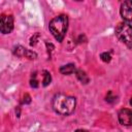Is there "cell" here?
Segmentation results:
<instances>
[{"instance_id":"1","label":"cell","mask_w":132,"mask_h":132,"mask_svg":"<svg viewBox=\"0 0 132 132\" xmlns=\"http://www.w3.org/2000/svg\"><path fill=\"white\" fill-rule=\"evenodd\" d=\"M52 106L57 113L61 116H69L75 110L76 100L74 97L69 95L57 94L53 98Z\"/></svg>"},{"instance_id":"2","label":"cell","mask_w":132,"mask_h":132,"mask_svg":"<svg viewBox=\"0 0 132 132\" xmlns=\"http://www.w3.org/2000/svg\"><path fill=\"white\" fill-rule=\"evenodd\" d=\"M48 29L55 39L62 42L64 39L67 29H68V16L66 14H60L51 20L48 24Z\"/></svg>"},{"instance_id":"3","label":"cell","mask_w":132,"mask_h":132,"mask_svg":"<svg viewBox=\"0 0 132 132\" xmlns=\"http://www.w3.org/2000/svg\"><path fill=\"white\" fill-rule=\"evenodd\" d=\"M114 32L120 41H122L128 48H132V26L129 23H119Z\"/></svg>"},{"instance_id":"4","label":"cell","mask_w":132,"mask_h":132,"mask_svg":"<svg viewBox=\"0 0 132 132\" xmlns=\"http://www.w3.org/2000/svg\"><path fill=\"white\" fill-rule=\"evenodd\" d=\"M13 30V16L11 14H2L0 19V31L2 34H9Z\"/></svg>"},{"instance_id":"5","label":"cell","mask_w":132,"mask_h":132,"mask_svg":"<svg viewBox=\"0 0 132 132\" xmlns=\"http://www.w3.org/2000/svg\"><path fill=\"white\" fill-rule=\"evenodd\" d=\"M120 14L124 22L130 23L132 22V0H127L124 1L121 4L120 8Z\"/></svg>"},{"instance_id":"6","label":"cell","mask_w":132,"mask_h":132,"mask_svg":"<svg viewBox=\"0 0 132 132\" xmlns=\"http://www.w3.org/2000/svg\"><path fill=\"white\" fill-rule=\"evenodd\" d=\"M13 55H15L16 57H20V58L26 57V58H28L30 60H34V59L37 58V54L35 52L27 50L22 45H18V46H15L13 48Z\"/></svg>"},{"instance_id":"7","label":"cell","mask_w":132,"mask_h":132,"mask_svg":"<svg viewBox=\"0 0 132 132\" xmlns=\"http://www.w3.org/2000/svg\"><path fill=\"white\" fill-rule=\"evenodd\" d=\"M119 122L124 126H132V109L123 108L118 113Z\"/></svg>"},{"instance_id":"8","label":"cell","mask_w":132,"mask_h":132,"mask_svg":"<svg viewBox=\"0 0 132 132\" xmlns=\"http://www.w3.org/2000/svg\"><path fill=\"white\" fill-rule=\"evenodd\" d=\"M76 71V68H75V65L72 64V63H69V64H66V65H63L60 67V72L64 75H69V74H72L73 72Z\"/></svg>"},{"instance_id":"9","label":"cell","mask_w":132,"mask_h":132,"mask_svg":"<svg viewBox=\"0 0 132 132\" xmlns=\"http://www.w3.org/2000/svg\"><path fill=\"white\" fill-rule=\"evenodd\" d=\"M75 75H76V77H77V79L81 82V84H84V85H87L88 82H89V76L87 75V73L84 71V70H81V69H77L76 71H75Z\"/></svg>"},{"instance_id":"10","label":"cell","mask_w":132,"mask_h":132,"mask_svg":"<svg viewBox=\"0 0 132 132\" xmlns=\"http://www.w3.org/2000/svg\"><path fill=\"white\" fill-rule=\"evenodd\" d=\"M43 81H42V86L43 87H46V86H48L50 84H51V81H52V75H51V73L48 72V71H46V70H44L43 71Z\"/></svg>"},{"instance_id":"11","label":"cell","mask_w":132,"mask_h":132,"mask_svg":"<svg viewBox=\"0 0 132 132\" xmlns=\"http://www.w3.org/2000/svg\"><path fill=\"white\" fill-rule=\"evenodd\" d=\"M100 58H101V60H102L103 62H105V63H108V62H110V60H111V56H110V54L107 53V52L102 53V54L100 55Z\"/></svg>"},{"instance_id":"12","label":"cell","mask_w":132,"mask_h":132,"mask_svg":"<svg viewBox=\"0 0 132 132\" xmlns=\"http://www.w3.org/2000/svg\"><path fill=\"white\" fill-rule=\"evenodd\" d=\"M38 37H39V34L38 33H36V34H34L32 37H31V39H30V45L31 46H34L36 43H37V40H38Z\"/></svg>"},{"instance_id":"13","label":"cell","mask_w":132,"mask_h":132,"mask_svg":"<svg viewBox=\"0 0 132 132\" xmlns=\"http://www.w3.org/2000/svg\"><path fill=\"white\" fill-rule=\"evenodd\" d=\"M30 86L32 87V88H34V89H36V88H38V81H37V79L34 77V78H32L31 80H30Z\"/></svg>"},{"instance_id":"14","label":"cell","mask_w":132,"mask_h":132,"mask_svg":"<svg viewBox=\"0 0 132 132\" xmlns=\"http://www.w3.org/2000/svg\"><path fill=\"white\" fill-rule=\"evenodd\" d=\"M30 102H31V97H30V95H29V94H25V96H24V100H23V103L28 104V103H30Z\"/></svg>"},{"instance_id":"15","label":"cell","mask_w":132,"mask_h":132,"mask_svg":"<svg viewBox=\"0 0 132 132\" xmlns=\"http://www.w3.org/2000/svg\"><path fill=\"white\" fill-rule=\"evenodd\" d=\"M45 44H46V47H47V52H48V54H51L52 53V51H53V48H54V45L51 43V42H45Z\"/></svg>"},{"instance_id":"16","label":"cell","mask_w":132,"mask_h":132,"mask_svg":"<svg viewBox=\"0 0 132 132\" xmlns=\"http://www.w3.org/2000/svg\"><path fill=\"white\" fill-rule=\"evenodd\" d=\"M110 94H111V92H109L108 95L106 96V101H108V102H112L114 99V97H110Z\"/></svg>"},{"instance_id":"17","label":"cell","mask_w":132,"mask_h":132,"mask_svg":"<svg viewBox=\"0 0 132 132\" xmlns=\"http://www.w3.org/2000/svg\"><path fill=\"white\" fill-rule=\"evenodd\" d=\"M74 132H87L86 130H82V129H77V130H75Z\"/></svg>"},{"instance_id":"18","label":"cell","mask_w":132,"mask_h":132,"mask_svg":"<svg viewBox=\"0 0 132 132\" xmlns=\"http://www.w3.org/2000/svg\"><path fill=\"white\" fill-rule=\"evenodd\" d=\"M130 105H131V106H132V98H131V99H130Z\"/></svg>"}]
</instances>
